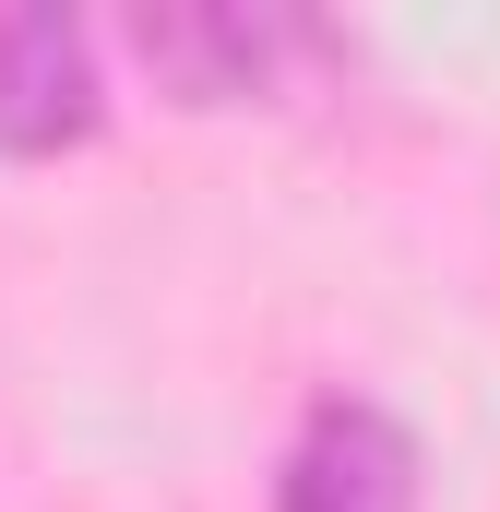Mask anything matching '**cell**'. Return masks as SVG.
I'll use <instances>...</instances> for the list:
<instances>
[{"label": "cell", "instance_id": "cell-1", "mask_svg": "<svg viewBox=\"0 0 500 512\" xmlns=\"http://www.w3.org/2000/svg\"><path fill=\"white\" fill-rule=\"evenodd\" d=\"M84 131H96L84 24H60V12H0V143H12V155H48V143H84Z\"/></svg>", "mask_w": 500, "mask_h": 512}, {"label": "cell", "instance_id": "cell-2", "mask_svg": "<svg viewBox=\"0 0 500 512\" xmlns=\"http://www.w3.org/2000/svg\"><path fill=\"white\" fill-rule=\"evenodd\" d=\"M286 512H417V453L370 405H322L286 453Z\"/></svg>", "mask_w": 500, "mask_h": 512}]
</instances>
